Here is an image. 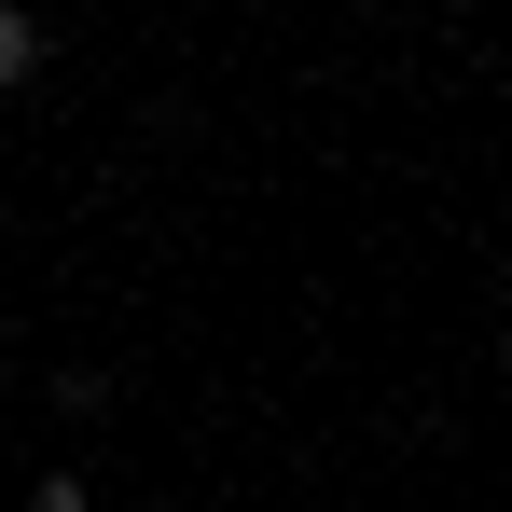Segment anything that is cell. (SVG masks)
<instances>
[{"mask_svg":"<svg viewBox=\"0 0 512 512\" xmlns=\"http://www.w3.org/2000/svg\"><path fill=\"white\" fill-rule=\"evenodd\" d=\"M28 70H42V14H14V0H0V97L28 84Z\"/></svg>","mask_w":512,"mask_h":512,"instance_id":"6da1fadb","label":"cell"},{"mask_svg":"<svg viewBox=\"0 0 512 512\" xmlns=\"http://www.w3.org/2000/svg\"><path fill=\"white\" fill-rule=\"evenodd\" d=\"M28 512H97V499H84V471H42V485H28Z\"/></svg>","mask_w":512,"mask_h":512,"instance_id":"7a4b0ae2","label":"cell"}]
</instances>
